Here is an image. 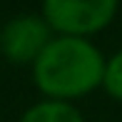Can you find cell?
I'll list each match as a JSON object with an SVG mask.
<instances>
[{"label":"cell","mask_w":122,"mask_h":122,"mask_svg":"<svg viewBox=\"0 0 122 122\" xmlns=\"http://www.w3.org/2000/svg\"><path fill=\"white\" fill-rule=\"evenodd\" d=\"M102 87L112 100L122 102V50L112 55L105 62V77H102Z\"/></svg>","instance_id":"obj_5"},{"label":"cell","mask_w":122,"mask_h":122,"mask_svg":"<svg viewBox=\"0 0 122 122\" xmlns=\"http://www.w3.org/2000/svg\"><path fill=\"white\" fill-rule=\"evenodd\" d=\"M20 122H85L80 110L65 100H45L32 105Z\"/></svg>","instance_id":"obj_4"},{"label":"cell","mask_w":122,"mask_h":122,"mask_svg":"<svg viewBox=\"0 0 122 122\" xmlns=\"http://www.w3.org/2000/svg\"><path fill=\"white\" fill-rule=\"evenodd\" d=\"M120 0H42V18L60 35L87 37L105 30Z\"/></svg>","instance_id":"obj_2"},{"label":"cell","mask_w":122,"mask_h":122,"mask_svg":"<svg viewBox=\"0 0 122 122\" xmlns=\"http://www.w3.org/2000/svg\"><path fill=\"white\" fill-rule=\"evenodd\" d=\"M50 32L52 27L45 18L20 15L5 23L0 32V50L10 62H35L52 40Z\"/></svg>","instance_id":"obj_3"},{"label":"cell","mask_w":122,"mask_h":122,"mask_svg":"<svg viewBox=\"0 0 122 122\" xmlns=\"http://www.w3.org/2000/svg\"><path fill=\"white\" fill-rule=\"evenodd\" d=\"M102 52L87 37L60 35L32 62V77L42 95L50 100H77L102 85L105 77Z\"/></svg>","instance_id":"obj_1"}]
</instances>
